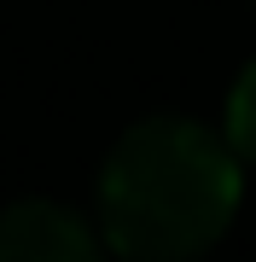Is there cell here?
Listing matches in <instances>:
<instances>
[{
  "label": "cell",
  "instance_id": "obj_1",
  "mask_svg": "<svg viewBox=\"0 0 256 262\" xmlns=\"http://www.w3.org/2000/svg\"><path fill=\"white\" fill-rule=\"evenodd\" d=\"M239 151L192 117H146L99 175V233L123 262H192L239 215Z\"/></svg>",
  "mask_w": 256,
  "mask_h": 262
},
{
  "label": "cell",
  "instance_id": "obj_2",
  "mask_svg": "<svg viewBox=\"0 0 256 262\" xmlns=\"http://www.w3.org/2000/svg\"><path fill=\"white\" fill-rule=\"evenodd\" d=\"M0 262H105V251L76 210L24 198L0 210Z\"/></svg>",
  "mask_w": 256,
  "mask_h": 262
},
{
  "label": "cell",
  "instance_id": "obj_3",
  "mask_svg": "<svg viewBox=\"0 0 256 262\" xmlns=\"http://www.w3.org/2000/svg\"><path fill=\"white\" fill-rule=\"evenodd\" d=\"M227 146L245 163H256V58L239 70V82L227 94Z\"/></svg>",
  "mask_w": 256,
  "mask_h": 262
}]
</instances>
